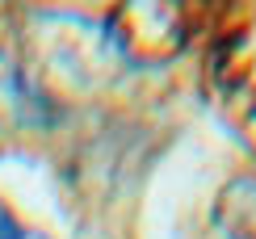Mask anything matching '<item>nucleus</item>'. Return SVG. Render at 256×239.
I'll return each instance as SVG.
<instances>
[{
  "label": "nucleus",
  "mask_w": 256,
  "mask_h": 239,
  "mask_svg": "<svg viewBox=\"0 0 256 239\" xmlns=\"http://www.w3.org/2000/svg\"><path fill=\"white\" fill-rule=\"evenodd\" d=\"M0 239H34V235H30V231H21V226L8 218L4 210H0Z\"/></svg>",
  "instance_id": "1"
}]
</instances>
